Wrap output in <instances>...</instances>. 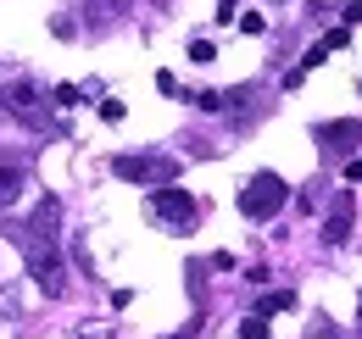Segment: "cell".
<instances>
[{
    "label": "cell",
    "mask_w": 362,
    "mask_h": 339,
    "mask_svg": "<svg viewBox=\"0 0 362 339\" xmlns=\"http://www.w3.org/2000/svg\"><path fill=\"white\" fill-rule=\"evenodd\" d=\"M6 106L23 117V123H34V128H45V112H40V95H34V84L23 78V84H11V95H6Z\"/></svg>",
    "instance_id": "cell-8"
},
{
    "label": "cell",
    "mask_w": 362,
    "mask_h": 339,
    "mask_svg": "<svg viewBox=\"0 0 362 339\" xmlns=\"http://www.w3.org/2000/svg\"><path fill=\"white\" fill-rule=\"evenodd\" d=\"M23 189H28V167L17 156H0V206H17Z\"/></svg>",
    "instance_id": "cell-7"
},
{
    "label": "cell",
    "mask_w": 362,
    "mask_h": 339,
    "mask_svg": "<svg viewBox=\"0 0 362 339\" xmlns=\"http://www.w3.org/2000/svg\"><path fill=\"white\" fill-rule=\"evenodd\" d=\"M340 17H346V28H357V23H362V0H351V6L340 11Z\"/></svg>",
    "instance_id": "cell-18"
},
{
    "label": "cell",
    "mask_w": 362,
    "mask_h": 339,
    "mask_svg": "<svg viewBox=\"0 0 362 339\" xmlns=\"http://www.w3.org/2000/svg\"><path fill=\"white\" fill-rule=\"evenodd\" d=\"M357 317H362V295H357Z\"/></svg>",
    "instance_id": "cell-21"
},
{
    "label": "cell",
    "mask_w": 362,
    "mask_h": 339,
    "mask_svg": "<svg viewBox=\"0 0 362 339\" xmlns=\"http://www.w3.org/2000/svg\"><path fill=\"white\" fill-rule=\"evenodd\" d=\"M112 172L129 178V184H145V189H162L179 178V156L168 150H139V156H112Z\"/></svg>",
    "instance_id": "cell-3"
},
{
    "label": "cell",
    "mask_w": 362,
    "mask_h": 339,
    "mask_svg": "<svg viewBox=\"0 0 362 339\" xmlns=\"http://www.w3.org/2000/svg\"><path fill=\"white\" fill-rule=\"evenodd\" d=\"M307 339H340V334H334V323H329V317H313V328H307Z\"/></svg>",
    "instance_id": "cell-15"
},
{
    "label": "cell",
    "mask_w": 362,
    "mask_h": 339,
    "mask_svg": "<svg viewBox=\"0 0 362 339\" xmlns=\"http://www.w3.org/2000/svg\"><path fill=\"white\" fill-rule=\"evenodd\" d=\"M100 117L106 123H123V100H100Z\"/></svg>",
    "instance_id": "cell-17"
},
{
    "label": "cell",
    "mask_w": 362,
    "mask_h": 339,
    "mask_svg": "<svg viewBox=\"0 0 362 339\" xmlns=\"http://www.w3.org/2000/svg\"><path fill=\"white\" fill-rule=\"evenodd\" d=\"M351 217H357V201H351V189H340V195H334V206H329V217H323V239H329V245H346Z\"/></svg>",
    "instance_id": "cell-6"
},
{
    "label": "cell",
    "mask_w": 362,
    "mask_h": 339,
    "mask_svg": "<svg viewBox=\"0 0 362 339\" xmlns=\"http://www.w3.org/2000/svg\"><path fill=\"white\" fill-rule=\"evenodd\" d=\"M284 201H290V184H284L279 172H251V178H245V189H240V217L268 222V217L284 212Z\"/></svg>",
    "instance_id": "cell-2"
},
{
    "label": "cell",
    "mask_w": 362,
    "mask_h": 339,
    "mask_svg": "<svg viewBox=\"0 0 362 339\" xmlns=\"http://www.w3.org/2000/svg\"><path fill=\"white\" fill-rule=\"evenodd\" d=\"M189 100H195L201 112H223V106H228V100L218 95V89H201V95H189Z\"/></svg>",
    "instance_id": "cell-13"
},
{
    "label": "cell",
    "mask_w": 362,
    "mask_h": 339,
    "mask_svg": "<svg viewBox=\"0 0 362 339\" xmlns=\"http://www.w3.org/2000/svg\"><path fill=\"white\" fill-rule=\"evenodd\" d=\"M240 339H268V317H257V311H251V317L240 323Z\"/></svg>",
    "instance_id": "cell-12"
},
{
    "label": "cell",
    "mask_w": 362,
    "mask_h": 339,
    "mask_svg": "<svg viewBox=\"0 0 362 339\" xmlns=\"http://www.w3.org/2000/svg\"><path fill=\"white\" fill-rule=\"evenodd\" d=\"M262 28H268V23H262L257 11H245V17H240V34H262Z\"/></svg>",
    "instance_id": "cell-16"
},
{
    "label": "cell",
    "mask_w": 362,
    "mask_h": 339,
    "mask_svg": "<svg viewBox=\"0 0 362 339\" xmlns=\"http://www.w3.org/2000/svg\"><path fill=\"white\" fill-rule=\"evenodd\" d=\"M56 222H62V201H56V195H45L23 228H28V234H45V239H56Z\"/></svg>",
    "instance_id": "cell-9"
},
{
    "label": "cell",
    "mask_w": 362,
    "mask_h": 339,
    "mask_svg": "<svg viewBox=\"0 0 362 339\" xmlns=\"http://www.w3.org/2000/svg\"><path fill=\"white\" fill-rule=\"evenodd\" d=\"M346 178H351V184H362V156H351V162H346Z\"/></svg>",
    "instance_id": "cell-19"
},
{
    "label": "cell",
    "mask_w": 362,
    "mask_h": 339,
    "mask_svg": "<svg viewBox=\"0 0 362 339\" xmlns=\"http://www.w3.org/2000/svg\"><path fill=\"white\" fill-rule=\"evenodd\" d=\"M313 139L323 145V156H351L362 145V123L357 117H340V123H317L313 128Z\"/></svg>",
    "instance_id": "cell-5"
},
{
    "label": "cell",
    "mask_w": 362,
    "mask_h": 339,
    "mask_svg": "<svg viewBox=\"0 0 362 339\" xmlns=\"http://www.w3.org/2000/svg\"><path fill=\"white\" fill-rule=\"evenodd\" d=\"M234 6H240V0H218V23H228V17H234Z\"/></svg>",
    "instance_id": "cell-20"
},
{
    "label": "cell",
    "mask_w": 362,
    "mask_h": 339,
    "mask_svg": "<svg viewBox=\"0 0 362 339\" xmlns=\"http://www.w3.org/2000/svg\"><path fill=\"white\" fill-rule=\"evenodd\" d=\"M11 239H23V261H28V278L40 284V295H45V300H62V295H67V261H62V239L28 234V228H17Z\"/></svg>",
    "instance_id": "cell-1"
},
{
    "label": "cell",
    "mask_w": 362,
    "mask_h": 339,
    "mask_svg": "<svg viewBox=\"0 0 362 339\" xmlns=\"http://www.w3.org/2000/svg\"><path fill=\"white\" fill-rule=\"evenodd\" d=\"M145 212L156 217V222H168V228H195L201 206H195V195H189V189L162 184V189H151V195H145Z\"/></svg>",
    "instance_id": "cell-4"
},
{
    "label": "cell",
    "mask_w": 362,
    "mask_h": 339,
    "mask_svg": "<svg viewBox=\"0 0 362 339\" xmlns=\"http://www.w3.org/2000/svg\"><path fill=\"white\" fill-rule=\"evenodd\" d=\"M189 61H201V67L218 61V44H212V40H189Z\"/></svg>",
    "instance_id": "cell-11"
},
{
    "label": "cell",
    "mask_w": 362,
    "mask_h": 339,
    "mask_svg": "<svg viewBox=\"0 0 362 339\" xmlns=\"http://www.w3.org/2000/svg\"><path fill=\"white\" fill-rule=\"evenodd\" d=\"M296 306V290H268V295L257 300V317H273V311H290Z\"/></svg>",
    "instance_id": "cell-10"
},
{
    "label": "cell",
    "mask_w": 362,
    "mask_h": 339,
    "mask_svg": "<svg viewBox=\"0 0 362 339\" xmlns=\"http://www.w3.org/2000/svg\"><path fill=\"white\" fill-rule=\"evenodd\" d=\"M50 100H56V106H62V112H67V106H78V100H84V95H78V84H56V95H50Z\"/></svg>",
    "instance_id": "cell-14"
}]
</instances>
